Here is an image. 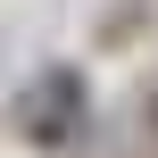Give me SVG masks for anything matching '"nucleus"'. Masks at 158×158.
<instances>
[{
    "instance_id": "nucleus-1",
    "label": "nucleus",
    "mask_w": 158,
    "mask_h": 158,
    "mask_svg": "<svg viewBox=\"0 0 158 158\" xmlns=\"http://www.w3.org/2000/svg\"><path fill=\"white\" fill-rule=\"evenodd\" d=\"M75 108H83V83H75V75H50V108H42V100L25 108V142L58 150V142H67V125H75Z\"/></svg>"
}]
</instances>
